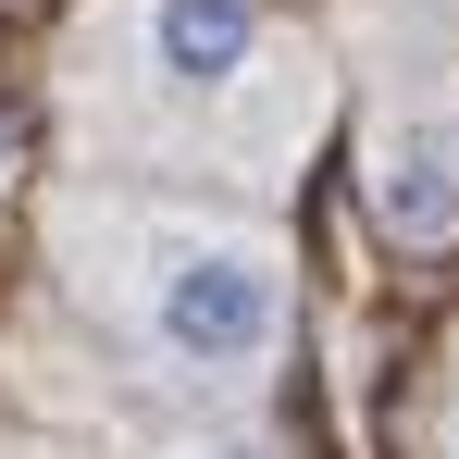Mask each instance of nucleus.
Instances as JSON below:
<instances>
[{"label":"nucleus","mask_w":459,"mask_h":459,"mask_svg":"<svg viewBox=\"0 0 459 459\" xmlns=\"http://www.w3.org/2000/svg\"><path fill=\"white\" fill-rule=\"evenodd\" d=\"M63 273L150 373L199 385V397L261 385L299 323L286 236L248 212H199V199H87L63 224Z\"/></svg>","instance_id":"nucleus-1"},{"label":"nucleus","mask_w":459,"mask_h":459,"mask_svg":"<svg viewBox=\"0 0 459 459\" xmlns=\"http://www.w3.org/2000/svg\"><path fill=\"white\" fill-rule=\"evenodd\" d=\"M125 75L150 112H186L236 174L273 186V161L248 137V100L261 112H323V63L261 13V0H125Z\"/></svg>","instance_id":"nucleus-2"},{"label":"nucleus","mask_w":459,"mask_h":459,"mask_svg":"<svg viewBox=\"0 0 459 459\" xmlns=\"http://www.w3.org/2000/svg\"><path fill=\"white\" fill-rule=\"evenodd\" d=\"M360 199H373V224L397 236V248H447V236H459V87L397 100V112L373 125Z\"/></svg>","instance_id":"nucleus-3"},{"label":"nucleus","mask_w":459,"mask_h":459,"mask_svg":"<svg viewBox=\"0 0 459 459\" xmlns=\"http://www.w3.org/2000/svg\"><path fill=\"white\" fill-rule=\"evenodd\" d=\"M199 459H261V447H248V435H224V447H199Z\"/></svg>","instance_id":"nucleus-4"},{"label":"nucleus","mask_w":459,"mask_h":459,"mask_svg":"<svg viewBox=\"0 0 459 459\" xmlns=\"http://www.w3.org/2000/svg\"><path fill=\"white\" fill-rule=\"evenodd\" d=\"M435 459H459V410H447V447H435Z\"/></svg>","instance_id":"nucleus-5"}]
</instances>
